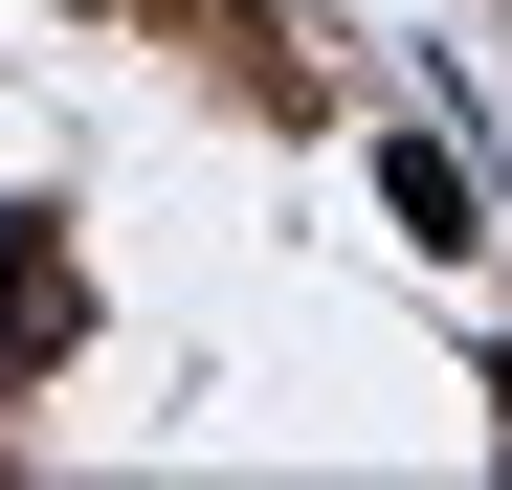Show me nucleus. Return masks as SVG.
<instances>
[{
	"instance_id": "obj_1",
	"label": "nucleus",
	"mask_w": 512,
	"mask_h": 490,
	"mask_svg": "<svg viewBox=\"0 0 512 490\" xmlns=\"http://www.w3.org/2000/svg\"><path fill=\"white\" fill-rule=\"evenodd\" d=\"M45 357H67V245H45L23 201H0V401H23Z\"/></svg>"
},
{
	"instance_id": "obj_2",
	"label": "nucleus",
	"mask_w": 512,
	"mask_h": 490,
	"mask_svg": "<svg viewBox=\"0 0 512 490\" xmlns=\"http://www.w3.org/2000/svg\"><path fill=\"white\" fill-rule=\"evenodd\" d=\"M379 201H401V245H423V268H446V245H490V223H468V156H446V134H379Z\"/></svg>"
}]
</instances>
